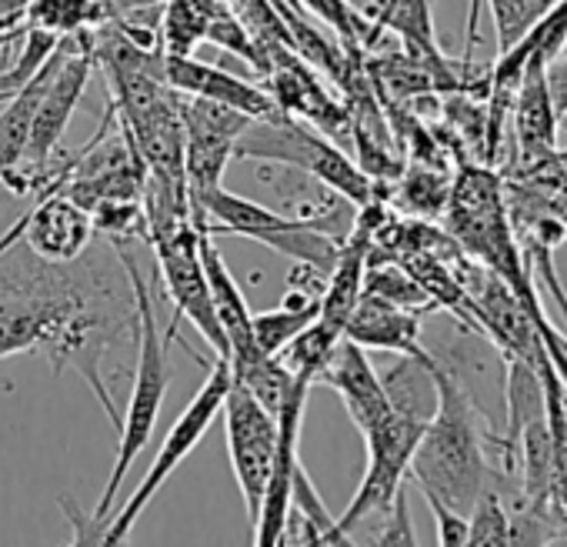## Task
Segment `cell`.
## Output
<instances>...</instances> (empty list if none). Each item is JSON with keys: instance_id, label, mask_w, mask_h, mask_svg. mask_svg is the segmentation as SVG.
Masks as SVG:
<instances>
[{"instance_id": "9a60e30c", "label": "cell", "mask_w": 567, "mask_h": 547, "mask_svg": "<svg viewBox=\"0 0 567 547\" xmlns=\"http://www.w3.org/2000/svg\"><path fill=\"white\" fill-rule=\"evenodd\" d=\"M318 384H328L348 407L354 427L364 434L371 431L374 424H381L388 414H391V401H388V391L381 384V374L374 371L368 351L354 341H341L338 351L331 354L328 368L321 371Z\"/></svg>"}, {"instance_id": "ffe728a7", "label": "cell", "mask_w": 567, "mask_h": 547, "mask_svg": "<svg viewBox=\"0 0 567 547\" xmlns=\"http://www.w3.org/2000/svg\"><path fill=\"white\" fill-rule=\"evenodd\" d=\"M341 341H344V331H338V328L324 324L321 318H315L288 348L277 354V361L291 374H305V378H311L318 384L321 371L328 368V361H331V354L338 351Z\"/></svg>"}, {"instance_id": "52a82bcc", "label": "cell", "mask_w": 567, "mask_h": 547, "mask_svg": "<svg viewBox=\"0 0 567 547\" xmlns=\"http://www.w3.org/2000/svg\"><path fill=\"white\" fill-rule=\"evenodd\" d=\"M424 421L401 414L391 407V414L364 431V447H368V467L358 484L354 500L344 507L341 517H334V544H351V530L364 524L374 514H384L398 494V487L408 481L411 454L421 441Z\"/></svg>"}, {"instance_id": "5bb4252c", "label": "cell", "mask_w": 567, "mask_h": 547, "mask_svg": "<svg viewBox=\"0 0 567 547\" xmlns=\"http://www.w3.org/2000/svg\"><path fill=\"white\" fill-rule=\"evenodd\" d=\"M94 237V217L87 207H81L74 197H68L61 187L41 194L34 207L24 214V234L21 240L51 264H71L78 260Z\"/></svg>"}, {"instance_id": "5b68a950", "label": "cell", "mask_w": 567, "mask_h": 547, "mask_svg": "<svg viewBox=\"0 0 567 547\" xmlns=\"http://www.w3.org/2000/svg\"><path fill=\"white\" fill-rule=\"evenodd\" d=\"M234 157L254 161V164L298 167L318 177L321 184H328L331 190H338L341 197H348L354 207L378 197L374 180L358 167V161L341 144H334L311 124H301L298 117L250 121L234 144Z\"/></svg>"}, {"instance_id": "4fadbf2b", "label": "cell", "mask_w": 567, "mask_h": 547, "mask_svg": "<svg viewBox=\"0 0 567 547\" xmlns=\"http://www.w3.org/2000/svg\"><path fill=\"white\" fill-rule=\"evenodd\" d=\"M200 264L207 274V288H210V301H214V314L220 321V331L227 338V361H230V374L234 381L247 378L250 371H257L267 354L257 348L254 341V328H250V308L244 291L237 288V281L230 278V270L220 257V250L214 247L210 234L200 230Z\"/></svg>"}, {"instance_id": "603a6c76", "label": "cell", "mask_w": 567, "mask_h": 547, "mask_svg": "<svg viewBox=\"0 0 567 547\" xmlns=\"http://www.w3.org/2000/svg\"><path fill=\"white\" fill-rule=\"evenodd\" d=\"M364 295H378L391 305H401V308H411V311H434V301L431 295L411 278L408 267H401L398 260H374L368 264L364 270Z\"/></svg>"}, {"instance_id": "8fae6325", "label": "cell", "mask_w": 567, "mask_h": 547, "mask_svg": "<svg viewBox=\"0 0 567 547\" xmlns=\"http://www.w3.org/2000/svg\"><path fill=\"white\" fill-rule=\"evenodd\" d=\"M177 97V114H181V131H184V177H187V194L217 187L230 157L240 131L250 124L234 107L214 104L207 97L181 94Z\"/></svg>"}, {"instance_id": "f1b7e54d", "label": "cell", "mask_w": 567, "mask_h": 547, "mask_svg": "<svg viewBox=\"0 0 567 547\" xmlns=\"http://www.w3.org/2000/svg\"><path fill=\"white\" fill-rule=\"evenodd\" d=\"M557 157H560V164H564V171H567V151H557Z\"/></svg>"}, {"instance_id": "ba28073f", "label": "cell", "mask_w": 567, "mask_h": 547, "mask_svg": "<svg viewBox=\"0 0 567 547\" xmlns=\"http://www.w3.org/2000/svg\"><path fill=\"white\" fill-rule=\"evenodd\" d=\"M147 244L154 247L164 291H167V298H171V305L177 311L171 328H177L181 318L190 321L194 331L214 351V358H227L230 348H227V338H224L220 321L214 314L207 274H204V264H200V230L187 220V224H177V227H171L164 234H154Z\"/></svg>"}, {"instance_id": "7a4b0ae2", "label": "cell", "mask_w": 567, "mask_h": 547, "mask_svg": "<svg viewBox=\"0 0 567 547\" xmlns=\"http://www.w3.org/2000/svg\"><path fill=\"white\" fill-rule=\"evenodd\" d=\"M434 381L437 407L421 431L408 477L421 494L437 497L467 517L487 477V437L494 427L447 358L434 354Z\"/></svg>"}, {"instance_id": "44dd1931", "label": "cell", "mask_w": 567, "mask_h": 547, "mask_svg": "<svg viewBox=\"0 0 567 547\" xmlns=\"http://www.w3.org/2000/svg\"><path fill=\"white\" fill-rule=\"evenodd\" d=\"M467 544H511L507 491L491 467H487L484 487L467 514Z\"/></svg>"}, {"instance_id": "cb8c5ba5", "label": "cell", "mask_w": 567, "mask_h": 547, "mask_svg": "<svg viewBox=\"0 0 567 547\" xmlns=\"http://www.w3.org/2000/svg\"><path fill=\"white\" fill-rule=\"evenodd\" d=\"M97 18L94 0H28L24 4V28L48 31L54 38H71L87 31Z\"/></svg>"}, {"instance_id": "277c9868", "label": "cell", "mask_w": 567, "mask_h": 547, "mask_svg": "<svg viewBox=\"0 0 567 547\" xmlns=\"http://www.w3.org/2000/svg\"><path fill=\"white\" fill-rule=\"evenodd\" d=\"M190 220L197 230L204 234H230V237H247L257 240L284 257L301 260V264H315L321 270L331 274L341 240L311 227L301 217L270 210L257 200L237 197L230 194L224 184L207 187V190H194L190 194Z\"/></svg>"}, {"instance_id": "9c48e42d", "label": "cell", "mask_w": 567, "mask_h": 547, "mask_svg": "<svg viewBox=\"0 0 567 547\" xmlns=\"http://www.w3.org/2000/svg\"><path fill=\"white\" fill-rule=\"evenodd\" d=\"M220 417H224V434H227L230 471L240 487L247 520L254 524V517L260 510L264 487H267V474H270V454H274V441H277V414L267 411L244 384L230 381L224 404H220Z\"/></svg>"}, {"instance_id": "7402d4cb", "label": "cell", "mask_w": 567, "mask_h": 547, "mask_svg": "<svg viewBox=\"0 0 567 547\" xmlns=\"http://www.w3.org/2000/svg\"><path fill=\"white\" fill-rule=\"evenodd\" d=\"M321 308H308V305H288L280 301L274 311H260L250 314V328H254V341L267 358H277L284 348H288L315 318Z\"/></svg>"}, {"instance_id": "30bf717a", "label": "cell", "mask_w": 567, "mask_h": 547, "mask_svg": "<svg viewBox=\"0 0 567 547\" xmlns=\"http://www.w3.org/2000/svg\"><path fill=\"white\" fill-rule=\"evenodd\" d=\"M311 388H315L311 378L295 374L288 398H284V404L277 407V441H274V454H270V474H267V487L260 497V510L250 524L254 544H260V547H280L284 524H288L295 474L301 467V424H305V407H308Z\"/></svg>"}, {"instance_id": "4dcf8cb0", "label": "cell", "mask_w": 567, "mask_h": 547, "mask_svg": "<svg viewBox=\"0 0 567 547\" xmlns=\"http://www.w3.org/2000/svg\"><path fill=\"white\" fill-rule=\"evenodd\" d=\"M560 351L567 354V338H560Z\"/></svg>"}, {"instance_id": "3957f363", "label": "cell", "mask_w": 567, "mask_h": 547, "mask_svg": "<svg viewBox=\"0 0 567 547\" xmlns=\"http://www.w3.org/2000/svg\"><path fill=\"white\" fill-rule=\"evenodd\" d=\"M114 244V257L121 260L131 291H134V311H137V368H134V388H131V401L121 411V427H117V457L111 467V477L101 491V500L94 507V517L107 527V510L121 491V484L127 481L134 461L141 457V451L147 447L157 417H161V404L167 398V384H171V338L174 331L161 334L157 328V308L147 288L144 270L131 250V240H111Z\"/></svg>"}, {"instance_id": "d6986e66", "label": "cell", "mask_w": 567, "mask_h": 547, "mask_svg": "<svg viewBox=\"0 0 567 547\" xmlns=\"http://www.w3.org/2000/svg\"><path fill=\"white\" fill-rule=\"evenodd\" d=\"M391 197L398 200L401 210H408L411 217H441L447 210L451 200V177L444 167H431V164H404Z\"/></svg>"}, {"instance_id": "e0dca14e", "label": "cell", "mask_w": 567, "mask_h": 547, "mask_svg": "<svg viewBox=\"0 0 567 547\" xmlns=\"http://www.w3.org/2000/svg\"><path fill=\"white\" fill-rule=\"evenodd\" d=\"M421 311L391 305L378 295H361L358 308L348 318L344 338L361 344L364 351H388L404 358H431V351L421 344Z\"/></svg>"}, {"instance_id": "2e32d148", "label": "cell", "mask_w": 567, "mask_h": 547, "mask_svg": "<svg viewBox=\"0 0 567 547\" xmlns=\"http://www.w3.org/2000/svg\"><path fill=\"white\" fill-rule=\"evenodd\" d=\"M544 68L547 64L540 58H527L517 94H514V104H511V124H514V144H517L520 167H530V164H537V161H544V157H550L557 151L560 117L554 111Z\"/></svg>"}, {"instance_id": "6da1fadb", "label": "cell", "mask_w": 567, "mask_h": 547, "mask_svg": "<svg viewBox=\"0 0 567 547\" xmlns=\"http://www.w3.org/2000/svg\"><path fill=\"white\" fill-rule=\"evenodd\" d=\"M21 234L24 217L0 237V358L38 351L54 374L74 368L117 431L121 411L101 364L111 348L137 338L127 274L117 278L107 257L91 247L71 264L41 260Z\"/></svg>"}, {"instance_id": "ac0fdd59", "label": "cell", "mask_w": 567, "mask_h": 547, "mask_svg": "<svg viewBox=\"0 0 567 547\" xmlns=\"http://www.w3.org/2000/svg\"><path fill=\"white\" fill-rule=\"evenodd\" d=\"M61 58H64V38L58 41L54 54L44 61V68L24 87H18L8 104H0V190H4L8 174L24 157V147H28V137H31V121H34V111H38V101H41V91L51 81V74L58 71Z\"/></svg>"}, {"instance_id": "7c38bea8", "label": "cell", "mask_w": 567, "mask_h": 547, "mask_svg": "<svg viewBox=\"0 0 567 547\" xmlns=\"http://www.w3.org/2000/svg\"><path fill=\"white\" fill-rule=\"evenodd\" d=\"M161 74L167 81V87L181 91V94H194V97H207L214 104L234 107L250 121H277V117H288L270 97V91L234 78L224 68L194 61L190 54H164L161 58Z\"/></svg>"}, {"instance_id": "d4e9b609", "label": "cell", "mask_w": 567, "mask_h": 547, "mask_svg": "<svg viewBox=\"0 0 567 547\" xmlns=\"http://www.w3.org/2000/svg\"><path fill=\"white\" fill-rule=\"evenodd\" d=\"M217 0H174L167 11L164 38H167V54H190L197 41H204L207 18Z\"/></svg>"}, {"instance_id": "8992f818", "label": "cell", "mask_w": 567, "mask_h": 547, "mask_svg": "<svg viewBox=\"0 0 567 547\" xmlns=\"http://www.w3.org/2000/svg\"><path fill=\"white\" fill-rule=\"evenodd\" d=\"M234 374H230V361L227 358H214L210 371H207V381L200 384L197 398L177 414V421L171 424L154 464L147 467L144 481L134 487V494L124 500V507L117 514L107 517V527H104V544H121L131 527L137 524V517L144 514V507L154 500L157 491H164V484L171 481V474L184 464V457L204 441V434L210 431V424L217 421L220 414V404H224V394L230 388Z\"/></svg>"}, {"instance_id": "83f0119b", "label": "cell", "mask_w": 567, "mask_h": 547, "mask_svg": "<svg viewBox=\"0 0 567 547\" xmlns=\"http://www.w3.org/2000/svg\"><path fill=\"white\" fill-rule=\"evenodd\" d=\"M544 78H547V91H550V101H554L557 117L567 121V54H557L544 68Z\"/></svg>"}, {"instance_id": "484cf974", "label": "cell", "mask_w": 567, "mask_h": 547, "mask_svg": "<svg viewBox=\"0 0 567 547\" xmlns=\"http://www.w3.org/2000/svg\"><path fill=\"white\" fill-rule=\"evenodd\" d=\"M374 544H417V534H414V520H411V507H408V487L401 484L391 507L384 510V524L381 530H374L371 537Z\"/></svg>"}, {"instance_id": "f546056e", "label": "cell", "mask_w": 567, "mask_h": 547, "mask_svg": "<svg viewBox=\"0 0 567 547\" xmlns=\"http://www.w3.org/2000/svg\"><path fill=\"white\" fill-rule=\"evenodd\" d=\"M8 101H11V94H8V91H0V104H8Z\"/></svg>"}, {"instance_id": "4316f807", "label": "cell", "mask_w": 567, "mask_h": 547, "mask_svg": "<svg viewBox=\"0 0 567 547\" xmlns=\"http://www.w3.org/2000/svg\"><path fill=\"white\" fill-rule=\"evenodd\" d=\"M424 500H427V507H431V514H434V524H437V544H447V547L467 544V517L457 514L454 507L441 504L437 497H427V494H424Z\"/></svg>"}, {"instance_id": "1f68e13d", "label": "cell", "mask_w": 567, "mask_h": 547, "mask_svg": "<svg viewBox=\"0 0 567 547\" xmlns=\"http://www.w3.org/2000/svg\"><path fill=\"white\" fill-rule=\"evenodd\" d=\"M564 391H567V388H564Z\"/></svg>"}]
</instances>
